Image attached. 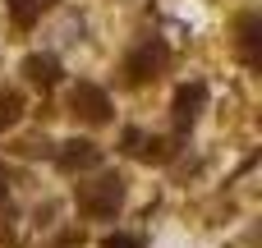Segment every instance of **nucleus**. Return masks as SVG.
<instances>
[{
	"label": "nucleus",
	"mask_w": 262,
	"mask_h": 248,
	"mask_svg": "<svg viewBox=\"0 0 262 248\" xmlns=\"http://www.w3.org/2000/svg\"><path fill=\"white\" fill-rule=\"evenodd\" d=\"M120 202H124V179H120V175H101V179H92V184H78V207H83L88 216H97V221L115 216Z\"/></svg>",
	"instance_id": "nucleus-1"
},
{
	"label": "nucleus",
	"mask_w": 262,
	"mask_h": 248,
	"mask_svg": "<svg viewBox=\"0 0 262 248\" xmlns=\"http://www.w3.org/2000/svg\"><path fill=\"white\" fill-rule=\"evenodd\" d=\"M69 106H74V115H83L88 124H106V120H111V97H106L97 83H78V87L69 92Z\"/></svg>",
	"instance_id": "nucleus-2"
},
{
	"label": "nucleus",
	"mask_w": 262,
	"mask_h": 248,
	"mask_svg": "<svg viewBox=\"0 0 262 248\" xmlns=\"http://www.w3.org/2000/svg\"><path fill=\"white\" fill-rule=\"evenodd\" d=\"M161 69H166V46H161V41H143V46L124 60L129 83H147V78H157Z\"/></svg>",
	"instance_id": "nucleus-3"
},
{
	"label": "nucleus",
	"mask_w": 262,
	"mask_h": 248,
	"mask_svg": "<svg viewBox=\"0 0 262 248\" xmlns=\"http://www.w3.org/2000/svg\"><path fill=\"white\" fill-rule=\"evenodd\" d=\"M55 166H60L64 175L92 170V166H101V147H97V143H88V138H69V143H60V152H55Z\"/></svg>",
	"instance_id": "nucleus-4"
},
{
	"label": "nucleus",
	"mask_w": 262,
	"mask_h": 248,
	"mask_svg": "<svg viewBox=\"0 0 262 248\" xmlns=\"http://www.w3.org/2000/svg\"><path fill=\"white\" fill-rule=\"evenodd\" d=\"M203 106H207V83H184V87L175 92V124L189 129V124L203 115Z\"/></svg>",
	"instance_id": "nucleus-5"
},
{
	"label": "nucleus",
	"mask_w": 262,
	"mask_h": 248,
	"mask_svg": "<svg viewBox=\"0 0 262 248\" xmlns=\"http://www.w3.org/2000/svg\"><path fill=\"white\" fill-rule=\"evenodd\" d=\"M23 74H28V83H37V87H51V83H60V60H55V55H28V60H23Z\"/></svg>",
	"instance_id": "nucleus-6"
},
{
	"label": "nucleus",
	"mask_w": 262,
	"mask_h": 248,
	"mask_svg": "<svg viewBox=\"0 0 262 248\" xmlns=\"http://www.w3.org/2000/svg\"><path fill=\"white\" fill-rule=\"evenodd\" d=\"M239 46H244V60L258 64V14H244L239 18Z\"/></svg>",
	"instance_id": "nucleus-7"
},
{
	"label": "nucleus",
	"mask_w": 262,
	"mask_h": 248,
	"mask_svg": "<svg viewBox=\"0 0 262 248\" xmlns=\"http://www.w3.org/2000/svg\"><path fill=\"white\" fill-rule=\"evenodd\" d=\"M46 5H55V0H9V14H14L18 23H32Z\"/></svg>",
	"instance_id": "nucleus-8"
},
{
	"label": "nucleus",
	"mask_w": 262,
	"mask_h": 248,
	"mask_svg": "<svg viewBox=\"0 0 262 248\" xmlns=\"http://www.w3.org/2000/svg\"><path fill=\"white\" fill-rule=\"evenodd\" d=\"M18 106H23V101H18L14 92H5V97H0V124H14V120H18Z\"/></svg>",
	"instance_id": "nucleus-9"
},
{
	"label": "nucleus",
	"mask_w": 262,
	"mask_h": 248,
	"mask_svg": "<svg viewBox=\"0 0 262 248\" xmlns=\"http://www.w3.org/2000/svg\"><path fill=\"white\" fill-rule=\"evenodd\" d=\"M101 248H138V239H134V235H106Z\"/></svg>",
	"instance_id": "nucleus-10"
},
{
	"label": "nucleus",
	"mask_w": 262,
	"mask_h": 248,
	"mask_svg": "<svg viewBox=\"0 0 262 248\" xmlns=\"http://www.w3.org/2000/svg\"><path fill=\"white\" fill-rule=\"evenodd\" d=\"M138 147H143V133H138V129H129V133H124V152H134V156H138Z\"/></svg>",
	"instance_id": "nucleus-11"
},
{
	"label": "nucleus",
	"mask_w": 262,
	"mask_h": 248,
	"mask_svg": "<svg viewBox=\"0 0 262 248\" xmlns=\"http://www.w3.org/2000/svg\"><path fill=\"white\" fill-rule=\"evenodd\" d=\"M0 198H5V184H0Z\"/></svg>",
	"instance_id": "nucleus-12"
}]
</instances>
